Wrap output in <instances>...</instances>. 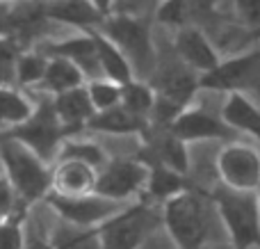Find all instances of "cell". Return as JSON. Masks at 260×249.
Masks as SVG:
<instances>
[{
    "mask_svg": "<svg viewBox=\"0 0 260 249\" xmlns=\"http://www.w3.org/2000/svg\"><path fill=\"white\" fill-rule=\"evenodd\" d=\"M46 64L48 59L44 55H37V53H27L21 55L16 59V80L21 85H35V82H41L46 71Z\"/></svg>",
    "mask_w": 260,
    "mask_h": 249,
    "instance_id": "28",
    "label": "cell"
},
{
    "mask_svg": "<svg viewBox=\"0 0 260 249\" xmlns=\"http://www.w3.org/2000/svg\"><path fill=\"white\" fill-rule=\"evenodd\" d=\"M217 174L221 185L233 190H258L260 151L247 142H226L217 155Z\"/></svg>",
    "mask_w": 260,
    "mask_h": 249,
    "instance_id": "9",
    "label": "cell"
},
{
    "mask_svg": "<svg viewBox=\"0 0 260 249\" xmlns=\"http://www.w3.org/2000/svg\"><path fill=\"white\" fill-rule=\"evenodd\" d=\"M153 103H155V91L148 82H142L137 78L133 80L123 82L121 85V99H119V105L133 112L135 117L139 119H146L151 117V110H153Z\"/></svg>",
    "mask_w": 260,
    "mask_h": 249,
    "instance_id": "24",
    "label": "cell"
},
{
    "mask_svg": "<svg viewBox=\"0 0 260 249\" xmlns=\"http://www.w3.org/2000/svg\"><path fill=\"white\" fill-rule=\"evenodd\" d=\"M146 126H148L146 119L135 117L123 105H114V108L91 114L85 131L105 133V135H142Z\"/></svg>",
    "mask_w": 260,
    "mask_h": 249,
    "instance_id": "19",
    "label": "cell"
},
{
    "mask_svg": "<svg viewBox=\"0 0 260 249\" xmlns=\"http://www.w3.org/2000/svg\"><path fill=\"white\" fill-rule=\"evenodd\" d=\"M89 3L94 5V7L99 9L103 16H108V14L112 12V3H114V0H89Z\"/></svg>",
    "mask_w": 260,
    "mask_h": 249,
    "instance_id": "33",
    "label": "cell"
},
{
    "mask_svg": "<svg viewBox=\"0 0 260 249\" xmlns=\"http://www.w3.org/2000/svg\"><path fill=\"white\" fill-rule=\"evenodd\" d=\"M53 249H101L99 231L96 227H78V224L64 222L50 236Z\"/></svg>",
    "mask_w": 260,
    "mask_h": 249,
    "instance_id": "23",
    "label": "cell"
},
{
    "mask_svg": "<svg viewBox=\"0 0 260 249\" xmlns=\"http://www.w3.org/2000/svg\"><path fill=\"white\" fill-rule=\"evenodd\" d=\"M221 119L235 133H249L260 142V108L244 91H231L221 108Z\"/></svg>",
    "mask_w": 260,
    "mask_h": 249,
    "instance_id": "20",
    "label": "cell"
},
{
    "mask_svg": "<svg viewBox=\"0 0 260 249\" xmlns=\"http://www.w3.org/2000/svg\"><path fill=\"white\" fill-rule=\"evenodd\" d=\"M48 204L53 210L69 224H78V227H99L108 217H112L119 208L121 201L108 199V197L99 195V192H87V195L67 197V195H48Z\"/></svg>",
    "mask_w": 260,
    "mask_h": 249,
    "instance_id": "10",
    "label": "cell"
},
{
    "mask_svg": "<svg viewBox=\"0 0 260 249\" xmlns=\"http://www.w3.org/2000/svg\"><path fill=\"white\" fill-rule=\"evenodd\" d=\"M32 114V105L16 91L0 87V121L21 123Z\"/></svg>",
    "mask_w": 260,
    "mask_h": 249,
    "instance_id": "27",
    "label": "cell"
},
{
    "mask_svg": "<svg viewBox=\"0 0 260 249\" xmlns=\"http://www.w3.org/2000/svg\"><path fill=\"white\" fill-rule=\"evenodd\" d=\"M46 55H55V57H67L69 62H73L82 73H85L87 80L91 78H103L101 76V67H99V57H96V48H94V39H91L89 32H82V35L69 37V39L55 41L46 48Z\"/></svg>",
    "mask_w": 260,
    "mask_h": 249,
    "instance_id": "15",
    "label": "cell"
},
{
    "mask_svg": "<svg viewBox=\"0 0 260 249\" xmlns=\"http://www.w3.org/2000/svg\"><path fill=\"white\" fill-rule=\"evenodd\" d=\"M0 249H25V233L18 222L0 224Z\"/></svg>",
    "mask_w": 260,
    "mask_h": 249,
    "instance_id": "30",
    "label": "cell"
},
{
    "mask_svg": "<svg viewBox=\"0 0 260 249\" xmlns=\"http://www.w3.org/2000/svg\"><path fill=\"white\" fill-rule=\"evenodd\" d=\"M53 108H55V112H57V117H59V121H62L67 135L69 133L82 131V128L87 126V121H89V117L96 112L94 105H91V101H89V94H87L85 85L55 94Z\"/></svg>",
    "mask_w": 260,
    "mask_h": 249,
    "instance_id": "16",
    "label": "cell"
},
{
    "mask_svg": "<svg viewBox=\"0 0 260 249\" xmlns=\"http://www.w3.org/2000/svg\"><path fill=\"white\" fill-rule=\"evenodd\" d=\"M260 85V50L219 59L215 69L199 73V89L210 91H247Z\"/></svg>",
    "mask_w": 260,
    "mask_h": 249,
    "instance_id": "7",
    "label": "cell"
},
{
    "mask_svg": "<svg viewBox=\"0 0 260 249\" xmlns=\"http://www.w3.org/2000/svg\"><path fill=\"white\" fill-rule=\"evenodd\" d=\"M258 201H260V185H258Z\"/></svg>",
    "mask_w": 260,
    "mask_h": 249,
    "instance_id": "36",
    "label": "cell"
},
{
    "mask_svg": "<svg viewBox=\"0 0 260 249\" xmlns=\"http://www.w3.org/2000/svg\"><path fill=\"white\" fill-rule=\"evenodd\" d=\"M96 174H99V169H94L87 163L73 158H57V165L50 172V188L57 195L67 197L87 195V192H94Z\"/></svg>",
    "mask_w": 260,
    "mask_h": 249,
    "instance_id": "14",
    "label": "cell"
},
{
    "mask_svg": "<svg viewBox=\"0 0 260 249\" xmlns=\"http://www.w3.org/2000/svg\"><path fill=\"white\" fill-rule=\"evenodd\" d=\"M25 249H53L50 245H46V242H41V240H30L27 242V247Z\"/></svg>",
    "mask_w": 260,
    "mask_h": 249,
    "instance_id": "34",
    "label": "cell"
},
{
    "mask_svg": "<svg viewBox=\"0 0 260 249\" xmlns=\"http://www.w3.org/2000/svg\"><path fill=\"white\" fill-rule=\"evenodd\" d=\"M85 82H87L85 73L73 62H69L67 57H55V55H50L48 64H46L44 78H41L44 89H48L50 94H59V91H67V89H73V87L85 85Z\"/></svg>",
    "mask_w": 260,
    "mask_h": 249,
    "instance_id": "22",
    "label": "cell"
},
{
    "mask_svg": "<svg viewBox=\"0 0 260 249\" xmlns=\"http://www.w3.org/2000/svg\"><path fill=\"white\" fill-rule=\"evenodd\" d=\"M235 12L247 27H260V0H235Z\"/></svg>",
    "mask_w": 260,
    "mask_h": 249,
    "instance_id": "31",
    "label": "cell"
},
{
    "mask_svg": "<svg viewBox=\"0 0 260 249\" xmlns=\"http://www.w3.org/2000/svg\"><path fill=\"white\" fill-rule=\"evenodd\" d=\"M0 158L9 174V183L25 201H35L50 190V169L46 163L27 149L23 142L9 135L0 142Z\"/></svg>",
    "mask_w": 260,
    "mask_h": 249,
    "instance_id": "4",
    "label": "cell"
},
{
    "mask_svg": "<svg viewBox=\"0 0 260 249\" xmlns=\"http://www.w3.org/2000/svg\"><path fill=\"white\" fill-rule=\"evenodd\" d=\"M210 201L215 204L233 249H260L258 190H233L221 185L210 195Z\"/></svg>",
    "mask_w": 260,
    "mask_h": 249,
    "instance_id": "2",
    "label": "cell"
},
{
    "mask_svg": "<svg viewBox=\"0 0 260 249\" xmlns=\"http://www.w3.org/2000/svg\"><path fill=\"white\" fill-rule=\"evenodd\" d=\"M0 14H3V9H0Z\"/></svg>",
    "mask_w": 260,
    "mask_h": 249,
    "instance_id": "37",
    "label": "cell"
},
{
    "mask_svg": "<svg viewBox=\"0 0 260 249\" xmlns=\"http://www.w3.org/2000/svg\"><path fill=\"white\" fill-rule=\"evenodd\" d=\"M57 158L80 160V163L91 165L94 169H101L110 160L103 146H99L96 142H89V140H62Z\"/></svg>",
    "mask_w": 260,
    "mask_h": 249,
    "instance_id": "25",
    "label": "cell"
},
{
    "mask_svg": "<svg viewBox=\"0 0 260 249\" xmlns=\"http://www.w3.org/2000/svg\"><path fill=\"white\" fill-rule=\"evenodd\" d=\"M87 32H89L91 39H94V48H96V57H99L101 76L108 78V80H112V82H119V85L133 80L135 78L133 64H130L126 55L119 50V46L112 44V41H110L103 32L96 30V27H91V30H87Z\"/></svg>",
    "mask_w": 260,
    "mask_h": 249,
    "instance_id": "17",
    "label": "cell"
},
{
    "mask_svg": "<svg viewBox=\"0 0 260 249\" xmlns=\"http://www.w3.org/2000/svg\"><path fill=\"white\" fill-rule=\"evenodd\" d=\"M16 46L12 41H0V85H7L16 78Z\"/></svg>",
    "mask_w": 260,
    "mask_h": 249,
    "instance_id": "29",
    "label": "cell"
},
{
    "mask_svg": "<svg viewBox=\"0 0 260 249\" xmlns=\"http://www.w3.org/2000/svg\"><path fill=\"white\" fill-rule=\"evenodd\" d=\"M96 30L103 32L112 44L119 46V50L133 64V71L135 64H139L144 69L155 67V62H153L155 59V46H153L151 25L144 18L110 12L108 16H103V21Z\"/></svg>",
    "mask_w": 260,
    "mask_h": 249,
    "instance_id": "5",
    "label": "cell"
},
{
    "mask_svg": "<svg viewBox=\"0 0 260 249\" xmlns=\"http://www.w3.org/2000/svg\"><path fill=\"white\" fill-rule=\"evenodd\" d=\"M44 14L46 18L80 27L82 32L99 27L101 21H103V14L89 0H50V3H46Z\"/></svg>",
    "mask_w": 260,
    "mask_h": 249,
    "instance_id": "18",
    "label": "cell"
},
{
    "mask_svg": "<svg viewBox=\"0 0 260 249\" xmlns=\"http://www.w3.org/2000/svg\"><path fill=\"white\" fill-rule=\"evenodd\" d=\"M148 176V165L139 160H108L96 174L94 192L108 199L128 204L144 192Z\"/></svg>",
    "mask_w": 260,
    "mask_h": 249,
    "instance_id": "8",
    "label": "cell"
},
{
    "mask_svg": "<svg viewBox=\"0 0 260 249\" xmlns=\"http://www.w3.org/2000/svg\"><path fill=\"white\" fill-rule=\"evenodd\" d=\"M192 188L187 183V176L185 174H178L174 169L165 167V165H157V163H151L148 165V176H146V185H144V192L142 195L151 201H167L169 197L178 195V192L187 190Z\"/></svg>",
    "mask_w": 260,
    "mask_h": 249,
    "instance_id": "21",
    "label": "cell"
},
{
    "mask_svg": "<svg viewBox=\"0 0 260 249\" xmlns=\"http://www.w3.org/2000/svg\"><path fill=\"white\" fill-rule=\"evenodd\" d=\"M9 135L23 142L27 149H32L44 163H48L57 155L59 144L67 137V131H64L57 112H55L53 101H50V103H41L37 112H32L25 121L18 123L16 131L9 133Z\"/></svg>",
    "mask_w": 260,
    "mask_h": 249,
    "instance_id": "6",
    "label": "cell"
},
{
    "mask_svg": "<svg viewBox=\"0 0 260 249\" xmlns=\"http://www.w3.org/2000/svg\"><path fill=\"white\" fill-rule=\"evenodd\" d=\"M162 231L176 249H203L210 233L208 201L194 188L178 192L162 201L160 208Z\"/></svg>",
    "mask_w": 260,
    "mask_h": 249,
    "instance_id": "1",
    "label": "cell"
},
{
    "mask_svg": "<svg viewBox=\"0 0 260 249\" xmlns=\"http://www.w3.org/2000/svg\"><path fill=\"white\" fill-rule=\"evenodd\" d=\"M174 50H176V57L183 64H187V67L197 73L210 71L221 59L217 48L212 46V41L206 37V32L199 30L192 23L178 27L176 41H174Z\"/></svg>",
    "mask_w": 260,
    "mask_h": 249,
    "instance_id": "13",
    "label": "cell"
},
{
    "mask_svg": "<svg viewBox=\"0 0 260 249\" xmlns=\"http://www.w3.org/2000/svg\"><path fill=\"white\" fill-rule=\"evenodd\" d=\"M16 208V190L9 178H0V220L9 217Z\"/></svg>",
    "mask_w": 260,
    "mask_h": 249,
    "instance_id": "32",
    "label": "cell"
},
{
    "mask_svg": "<svg viewBox=\"0 0 260 249\" xmlns=\"http://www.w3.org/2000/svg\"><path fill=\"white\" fill-rule=\"evenodd\" d=\"M160 210H155L146 199L128 201L112 217L96 227L101 249H139L142 242L160 229Z\"/></svg>",
    "mask_w": 260,
    "mask_h": 249,
    "instance_id": "3",
    "label": "cell"
},
{
    "mask_svg": "<svg viewBox=\"0 0 260 249\" xmlns=\"http://www.w3.org/2000/svg\"><path fill=\"white\" fill-rule=\"evenodd\" d=\"M169 131L178 135L187 144H197V142H208V140H221L231 142V137L238 135L231 126H226L224 119L210 114L203 108H183L169 123Z\"/></svg>",
    "mask_w": 260,
    "mask_h": 249,
    "instance_id": "12",
    "label": "cell"
},
{
    "mask_svg": "<svg viewBox=\"0 0 260 249\" xmlns=\"http://www.w3.org/2000/svg\"><path fill=\"white\" fill-rule=\"evenodd\" d=\"M85 87L96 112L119 105V99H121V85L119 82H112L108 78H91L85 82Z\"/></svg>",
    "mask_w": 260,
    "mask_h": 249,
    "instance_id": "26",
    "label": "cell"
},
{
    "mask_svg": "<svg viewBox=\"0 0 260 249\" xmlns=\"http://www.w3.org/2000/svg\"><path fill=\"white\" fill-rule=\"evenodd\" d=\"M253 35H256V39H260V27H256V30H253Z\"/></svg>",
    "mask_w": 260,
    "mask_h": 249,
    "instance_id": "35",
    "label": "cell"
},
{
    "mask_svg": "<svg viewBox=\"0 0 260 249\" xmlns=\"http://www.w3.org/2000/svg\"><path fill=\"white\" fill-rule=\"evenodd\" d=\"M144 137V163L151 165H165V167L174 169L178 174L187 176L189 172V153H187V142H183L178 135L169 131V126H155V123H148L142 133Z\"/></svg>",
    "mask_w": 260,
    "mask_h": 249,
    "instance_id": "11",
    "label": "cell"
}]
</instances>
